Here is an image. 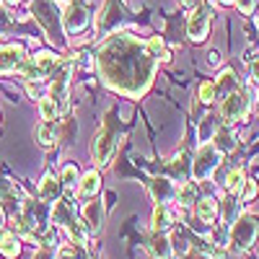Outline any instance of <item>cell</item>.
Returning <instances> with one entry per match:
<instances>
[{
    "label": "cell",
    "instance_id": "cell-26",
    "mask_svg": "<svg viewBox=\"0 0 259 259\" xmlns=\"http://www.w3.org/2000/svg\"><path fill=\"white\" fill-rule=\"evenodd\" d=\"M244 179H246V177H244V168H231L228 177H226V192H231V194L241 192Z\"/></svg>",
    "mask_w": 259,
    "mask_h": 259
},
{
    "label": "cell",
    "instance_id": "cell-31",
    "mask_svg": "<svg viewBox=\"0 0 259 259\" xmlns=\"http://www.w3.org/2000/svg\"><path fill=\"white\" fill-rule=\"evenodd\" d=\"M197 96H200V101L202 104H210V101H215V83L212 80H202L200 83V89H197Z\"/></svg>",
    "mask_w": 259,
    "mask_h": 259
},
{
    "label": "cell",
    "instance_id": "cell-43",
    "mask_svg": "<svg viewBox=\"0 0 259 259\" xmlns=\"http://www.w3.org/2000/svg\"><path fill=\"white\" fill-rule=\"evenodd\" d=\"M0 3H6V6H18L21 0H0Z\"/></svg>",
    "mask_w": 259,
    "mask_h": 259
},
{
    "label": "cell",
    "instance_id": "cell-30",
    "mask_svg": "<svg viewBox=\"0 0 259 259\" xmlns=\"http://www.w3.org/2000/svg\"><path fill=\"white\" fill-rule=\"evenodd\" d=\"M39 112H41V119H57V117H60V112H57V104H55L50 96L39 99Z\"/></svg>",
    "mask_w": 259,
    "mask_h": 259
},
{
    "label": "cell",
    "instance_id": "cell-34",
    "mask_svg": "<svg viewBox=\"0 0 259 259\" xmlns=\"http://www.w3.org/2000/svg\"><path fill=\"white\" fill-rule=\"evenodd\" d=\"M254 197H256V182L244 179V187H241V202H251Z\"/></svg>",
    "mask_w": 259,
    "mask_h": 259
},
{
    "label": "cell",
    "instance_id": "cell-28",
    "mask_svg": "<svg viewBox=\"0 0 259 259\" xmlns=\"http://www.w3.org/2000/svg\"><path fill=\"white\" fill-rule=\"evenodd\" d=\"M194 197H197V189H194V184L182 182V189L177 192V200H179V205H182V207H189V205L194 202Z\"/></svg>",
    "mask_w": 259,
    "mask_h": 259
},
{
    "label": "cell",
    "instance_id": "cell-27",
    "mask_svg": "<svg viewBox=\"0 0 259 259\" xmlns=\"http://www.w3.org/2000/svg\"><path fill=\"white\" fill-rule=\"evenodd\" d=\"M145 45H148V52L153 55L156 60H163V62L168 60V50H166V45H163V39H161V36H153V39H148Z\"/></svg>",
    "mask_w": 259,
    "mask_h": 259
},
{
    "label": "cell",
    "instance_id": "cell-19",
    "mask_svg": "<svg viewBox=\"0 0 259 259\" xmlns=\"http://www.w3.org/2000/svg\"><path fill=\"white\" fill-rule=\"evenodd\" d=\"M34 138H36V143L41 148H52L57 143V124H55V119H45L41 124H36Z\"/></svg>",
    "mask_w": 259,
    "mask_h": 259
},
{
    "label": "cell",
    "instance_id": "cell-16",
    "mask_svg": "<svg viewBox=\"0 0 259 259\" xmlns=\"http://www.w3.org/2000/svg\"><path fill=\"white\" fill-rule=\"evenodd\" d=\"M148 249H150V254H153V259H171V254H174L171 239L161 231H153V236L148 239Z\"/></svg>",
    "mask_w": 259,
    "mask_h": 259
},
{
    "label": "cell",
    "instance_id": "cell-5",
    "mask_svg": "<svg viewBox=\"0 0 259 259\" xmlns=\"http://www.w3.org/2000/svg\"><path fill=\"white\" fill-rule=\"evenodd\" d=\"M256 233H259V221L254 218V215H241V218H236V223L231 226V236H228L231 249L233 251L251 249Z\"/></svg>",
    "mask_w": 259,
    "mask_h": 259
},
{
    "label": "cell",
    "instance_id": "cell-37",
    "mask_svg": "<svg viewBox=\"0 0 259 259\" xmlns=\"http://www.w3.org/2000/svg\"><path fill=\"white\" fill-rule=\"evenodd\" d=\"M8 26H11V13H8L6 6H0V34H3Z\"/></svg>",
    "mask_w": 259,
    "mask_h": 259
},
{
    "label": "cell",
    "instance_id": "cell-3",
    "mask_svg": "<svg viewBox=\"0 0 259 259\" xmlns=\"http://www.w3.org/2000/svg\"><path fill=\"white\" fill-rule=\"evenodd\" d=\"M114 148H117V119H114V112L106 114L101 130L94 135V143H91V158L99 168H104L106 163L112 161L114 156Z\"/></svg>",
    "mask_w": 259,
    "mask_h": 259
},
{
    "label": "cell",
    "instance_id": "cell-4",
    "mask_svg": "<svg viewBox=\"0 0 259 259\" xmlns=\"http://www.w3.org/2000/svg\"><path fill=\"white\" fill-rule=\"evenodd\" d=\"M45 221H47V215H45V210H41V205L31 202V200H26L24 207H21V212H16V218H13L18 236H24V239L39 236L41 231H45Z\"/></svg>",
    "mask_w": 259,
    "mask_h": 259
},
{
    "label": "cell",
    "instance_id": "cell-8",
    "mask_svg": "<svg viewBox=\"0 0 259 259\" xmlns=\"http://www.w3.org/2000/svg\"><path fill=\"white\" fill-rule=\"evenodd\" d=\"M55 68H57V57L52 55V52H39V55H34L31 60H24L21 62V75H24L29 83H39V80H45V78H50L52 73H55Z\"/></svg>",
    "mask_w": 259,
    "mask_h": 259
},
{
    "label": "cell",
    "instance_id": "cell-36",
    "mask_svg": "<svg viewBox=\"0 0 259 259\" xmlns=\"http://www.w3.org/2000/svg\"><path fill=\"white\" fill-rule=\"evenodd\" d=\"M55 259H78V249L62 246V249H57V256H55Z\"/></svg>",
    "mask_w": 259,
    "mask_h": 259
},
{
    "label": "cell",
    "instance_id": "cell-24",
    "mask_svg": "<svg viewBox=\"0 0 259 259\" xmlns=\"http://www.w3.org/2000/svg\"><path fill=\"white\" fill-rule=\"evenodd\" d=\"M0 254L6 259H16L21 254V241L16 233H3V239H0Z\"/></svg>",
    "mask_w": 259,
    "mask_h": 259
},
{
    "label": "cell",
    "instance_id": "cell-1",
    "mask_svg": "<svg viewBox=\"0 0 259 259\" xmlns=\"http://www.w3.org/2000/svg\"><path fill=\"white\" fill-rule=\"evenodd\" d=\"M158 60L148 52V45L133 34L112 31L96 50V70L106 89L140 99L156 78Z\"/></svg>",
    "mask_w": 259,
    "mask_h": 259
},
{
    "label": "cell",
    "instance_id": "cell-13",
    "mask_svg": "<svg viewBox=\"0 0 259 259\" xmlns=\"http://www.w3.org/2000/svg\"><path fill=\"white\" fill-rule=\"evenodd\" d=\"M150 197H153L158 205H166L171 200H177V187L168 177H156L150 179Z\"/></svg>",
    "mask_w": 259,
    "mask_h": 259
},
{
    "label": "cell",
    "instance_id": "cell-35",
    "mask_svg": "<svg viewBox=\"0 0 259 259\" xmlns=\"http://www.w3.org/2000/svg\"><path fill=\"white\" fill-rule=\"evenodd\" d=\"M236 6H239V11L244 16H251L254 13V6H256V0H236Z\"/></svg>",
    "mask_w": 259,
    "mask_h": 259
},
{
    "label": "cell",
    "instance_id": "cell-39",
    "mask_svg": "<svg viewBox=\"0 0 259 259\" xmlns=\"http://www.w3.org/2000/svg\"><path fill=\"white\" fill-rule=\"evenodd\" d=\"M251 80H254V83H259V57H254V60H251Z\"/></svg>",
    "mask_w": 259,
    "mask_h": 259
},
{
    "label": "cell",
    "instance_id": "cell-21",
    "mask_svg": "<svg viewBox=\"0 0 259 259\" xmlns=\"http://www.w3.org/2000/svg\"><path fill=\"white\" fill-rule=\"evenodd\" d=\"M239 89V78H236V73L231 70V68H223L221 70V75H218V80H215V94H231V91H236Z\"/></svg>",
    "mask_w": 259,
    "mask_h": 259
},
{
    "label": "cell",
    "instance_id": "cell-33",
    "mask_svg": "<svg viewBox=\"0 0 259 259\" xmlns=\"http://www.w3.org/2000/svg\"><path fill=\"white\" fill-rule=\"evenodd\" d=\"M182 161H184V156H182V153H179V156H174V158L168 161V168H171V174H174L177 179H182V182H184V177H187V166H184Z\"/></svg>",
    "mask_w": 259,
    "mask_h": 259
},
{
    "label": "cell",
    "instance_id": "cell-15",
    "mask_svg": "<svg viewBox=\"0 0 259 259\" xmlns=\"http://www.w3.org/2000/svg\"><path fill=\"white\" fill-rule=\"evenodd\" d=\"M26 60V52L21 45H6L0 47V73H11L16 68H21V62Z\"/></svg>",
    "mask_w": 259,
    "mask_h": 259
},
{
    "label": "cell",
    "instance_id": "cell-12",
    "mask_svg": "<svg viewBox=\"0 0 259 259\" xmlns=\"http://www.w3.org/2000/svg\"><path fill=\"white\" fill-rule=\"evenodd\" d=\"M85 26H89V11H85V6L78 3V0L68 3V8L62 11V29H65V34H78Z\"/></svg>",
    "mask_w": 259,
    "mask_h": 259
},
{
    "label": "cell",
    "instance_id": "cell-6",
    "mask_svg": "<svg viewBox=\"0 0 259 259\" xmlns=\"http://www.w3.org/2000/svg\"><path fill=\"white\" fill-rule=\"evenodd\" d=\"M127 16V6L124 0H104V6L99 8L96 16V34L99 36H109Z\"/></svg>",
    "mask_w": 259,
    "mask_h": 259
},
{
    "label": "cell",
    "instance_id": "cell-10",
    "mask_svg": "<svg viewBox=\"0 0 259 259\" xmlns=\"http://www.w3.org/2000/svg\"><path fill=\"white\" fill-rule=\"evenodd\" d=\"M218 114H221L223 124H233V122L246 119V114H249V94L241 91V89H236V91L226 94Z\"/></svg>",
    "mask_w": 259,
    "mask_h": 259
},
{
    "label": "cell",
    "instance_id": "cell-20",
    "mask_svg": "<svg viewBox=\"0 0 259 259\" xmlns=\"http://www.w3.org/2000/svg\"><path fill=\"white\" fill-rule=\"evenodd\" d=\"M99 189H101L99 171H89V174H83V179L78 182V194L80 197H94V194H99Z\"/></svg>",
    "mask_w": 259,
    "mask_h": 259
},
{
    "label": "cell",
    "instance_id": "cell-2",
    "mask_svg": "<svg viewBox=\"0 0 259 259\" xmlns=\"http://www.w3.org/2000/svg\"><path fill=\"white\" fill-rule=\"evenodd\" d=\"M31 16L36 18V24L45 29V34L50 36V41H62L65 39V29H62V11L55 0H31L29 3Z\"/></svg>",
    "mask_w": 259,
    "mask_h": 259
},
{
    "label": "cell",
    "instance_id": "cell-11",
    "mask_svg": "<svg viewBox=\"0 0 259 259\" xmlns=\"http://www.w3.org/2000/svg\"><path fill=\"white\" fill-rule=\"evenodd\" d=\"M210 26H212V11L205 6H197L187 21V36L192 41H205L210 36Z\"/></svg>",
    "mask_w": 259,
    "mask_h": 259
},
{
    "label": "cell",
    "instance_id": "cell-29",
    "mask_svg": "<svg viewBox=\"0 0 259 259\" xmlns=\"http://www.w3.org/2000/svg\"><path fill=\"white\" fill-rule=\"evenodd\" d=\"M215 119L212 117H202V122H200V130H197V135H200V143H210L212 140V135H215Z\"/></svg>",
    "mask_w": 259,
    "mask_h": 259
},
{
    "label": "cell",
    "instance_id": "cell-32",
    "mask_svg": "<svg viewBox=\"0 0 259 259\" xmlns=\"http://www.w3.org/2000/svg\"><path fill=\"white\" fill-rule=\"evenodd\" d=\"M62 187H78V168L75 166H65L62 174H60Z\"/></svg>",
    "mask_w": 259,
    "mask_h": 259
},
{
    "label": "cell",
    "instance_id": "cell-41",
    "mask_svg": "<svg viewBox=\"0 0 259 259\" xmlns=\"http://www.w3.org/2000/svg\"><path fill=\"white\" fill-rule=\"evenodd\" d=\"M210 62H212V65H218V62H221V57H218V52H210Z\"/></svg>",
    "mask_w": 259,
    "mask_h": 259
},
{
    "label": "cell",
    "instance_id": "cell-44",
    "mask_svg": "<svg viewBox=\"0 0 259 259\" xmlns=\"http://www.w3.org/2000/svg\"><path fill=\"white\" fill-rule=\"evenodd\" d=\"M215 3H231V0H215Z\"/></svg>",
    "mask_w": 259,
    "mask_h": 259
},
{
    "label": "cell",
    "instance_id": "cell-25",
    "mask_svg": "<svg viewBox=\"0 0 259 259\" xmlns=\"http://www.w3.org/2000/svg\"><path fill=\"white\" fill-rule=\"evenodd\" d=\"M168 228H171V212L166 210V205H156V210H153V231L166 233Z\"/></svg>",
    "mask_w": 259,
    "mask_h": 259
},
{
    "label": "cell",
    "instance_id": "cell-7",
    "mask_svg": "<svg viewBox=\"0 0 259 259\" xmlns=\"http://www.w3.org/2000/svg\"><path fill=\"white\" fill-rule=\"evenodd\" d=\"M218 163H221V150L215 148L212 143H202L200 150L194 153V161H192V168H189L192 177H194V182L210 179L212 171L218 168Z\"/></svg>",
    "mask_w": 259,
    "mask_h": 259
},
{
    "label": "cell",
    "instance_id": "cell-22",
    "mask_svg": "<svg viewBox=\"0 0 259 259\" xmlns=\"http://www.w3.org/2000/svg\"><path fill=\"white\" fill-rule=\"evenodd\" d=\"M215 148L221 150V153H231V150H236V138H233V133L226 127V130H215V135H212V140H210Z\"/></svg>",
    "mask_w": 259,
    "mask_h": 259
},
{
    "label": "cell",
    "instance_id": "cell-9",
    "mask_svg": "<svg viewBox=\"0 0 259 259\" xmlns=\"http://www.w3.org/2000/svg\"><path fill=\"white\" fill-rule=\"evenodd\" d=\"M70 70H73L70 60H65V62H57V68H55V73H52L50 99L57 104V112H60V114L68 112V85H70Z\"/></svg>",
    "mask_w": 259,
    "mask_h": 259
},
{
    "label": "cell",
    "instance_id": "cell-42",
    "mask_svg": "<svg viewBox=\"0 0 259 259\" xmlns=\"http://www.w3.org/2000/svg\"><path fill=\"white\" fill-rule=\"evenodd\" d=\"M3 226H6V212H3V207H0V231H3Z\"/></svg>",
    "mask_w": 259,
    "mask_h": 259
},
{
    "label": "cell",
    "instance_id": "cell-40",
    "mask_svg": "<svg viewBox=\"0 0 259 259\" xmlns=\"http://www.w3.org/2000/svg\"><path fill=\"white\" fill-rule=\"evenodd\" d=\"M200 3H202V0H182V6H184V8H192V11L197 8Z\"/></svg>",
    "mask_w": 259,
    "mask_h": 259
},
{
    "label": "cell",
    "instance_id": "cell-18",
    "mask_svg": "<svg viewBox=\"0 0 259 259\" xmlns=\"http://www.w3.org/2000/svg\"><path fill=\"white\" fill-rule=\"evenodd\" d=\"M78 218L75 215V210H73V205L68 202V200H55V210H52V223L55 226H60V228H68L73 221Z\"/></svg>",
    "mask_w": 259,
    "mask_h": 259
},
{
    "label": "cell",
    "instance_id": "cell-38",
    "mask_svg": "<svg viewBox=\"0 0 259 259\" xmlns=\"http://www.w3.org/2000/svg\"><path fill=\"white\" fill-rule=\"evenodd\" d=\"M57 256V251L52 249V246H41L36 254H34V259H55Z\"/></svg>",
    "mask_w": 259,
    "mask_h": 259
},
{
    "label": "cell",
    "instance_id": "cell-17",
    "mask_svg": "<svg viewBox=\"0 0 259 259\" xmlns=\"http://www.w3.org/2000/svg\"><path fill=\"white\" fill-rule=\"evenodd\" d=\"M62 197V182L52 174H47L45 179L39 182V200L41 202H55Z\"/></svg>",
    "mask_w": 259,
    "mask_h": 259
},
{
    "label": "cell",
    "instance_id": "cell-23",
    "mask_svg": "<svg viewBox=\"0 0 259 259\" xmlns=\"http://www.w3.org/2000/svg\"><path fill=\"white\" fill-rule=\"evenodd\" d=\"M197 218H200L202 223H212L215 218H218V202H215L212 197L197 200Z\"/></svg>",
    "mask_w": 259,
    "mask_h": 259
},
{
    "label": "cell",
    "instance_id": "cell-14",
    "mask_svg": "<svg viewBox=\"0 0 259 259\" xmlns=\"http://www.w3.org/2000/svg\"><path fill=\"white\" fill-rule=\"evenodd\" d=\"M80 221L89 233H101L104 228V205L101 202H89L80 210Z\"/></svg>",
    "mask_w": 259,
    "mask_h": 259
}]
</instances>
